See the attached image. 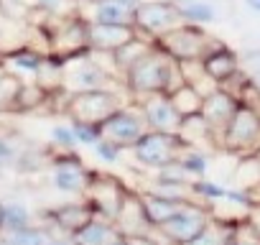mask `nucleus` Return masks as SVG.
<instances>
[{"mask_svg": "<svg viewBox=\"0 0 260 245\" xmlns=\"http://www.w3.org/2000/svg\"><path fill=\"white\" fill-rule=\"evenodd\" d=\"M122 77H125V87L130 89V95L138 100L148 97V95H158V92L169 95L179 84H184L179 62H174L169 54H164L156 46V41H153V49L148 54H143Z\"/></svg>", "mask_w": 260, "mask_h": 245, "instance_id": "f257e3e1", "label": "nucleus"}, {"mask_svg": "<svg viewBox=\"0 0 260 245\" xmlns=\"http://www.w3.org/2000/svg\"><path fill=\"white\" fill-rule=\"evenodd\" d=\"M64 62V82L61 92L77 95V92H89V89H110L112 74L94 59V54L87 49L82 54H74Z\"/></svg>", "mask_w": 260, "mask_h": 245, "instance_id": "f03ea898", "label": "nucleus"}, {"mask_svg": "<svg viewBox=\"0 0 260 245\" xmlns=\"http://www.w3.org/2000/svg\"><path fill=\"white\" fill-rule=\"evenodd\" d=\"M156 46L164 54H169L174 62H191V59H202L204 54H209L217 44H214V39H209L204 34L202 26L181 23V26L161 34L156 39Z\"/></svg>", "mask_w": 260, "mask_h": 245, "instance_id": "7ed1b4c3", "label": "nucleus"}, {"mask_svg": "<svg viewBox=\"0 0 260 245\" xmlns=\"http://www.w3.org/2000/svg\"><path fill=\"white\" fill-rule=\"evenodd\" d=\"M130 148H133L138 164H143L148 169H164V166L174 164L181 156V151L186 148V143L181 141L179 133L146 131Z\"/></svg>", "mask_w": 260, "mask_h": 245, "instance_id": "20e7f679", "label": "nucleus"}, {"mask_svg": "<svg viewBox=\"0 0 260 245\" xmlns=\"http://www.w3.org/2000/svg\"><path fill=\"white\" fill-rule=\"evenodd\" d=\"M181 13L176 3H169V0H143V3L136 6L133 11V26L138 34L148 36V39H158L161 34L181 26Z\"/></svg>", "mask_w": 260, "mask_h": 245, "instance_id": "39448f33", "label": "nucleus"}, {"mask_svg": "<svg viewBox=\"0 0 260 245\" xmlns=\"http://www.w3.org/2000/svg\"><path fill=\"white\" fill-rule=\"evenodd\" d=\"M120 107H122V100L112 89H89V92L69 95L67 115L69 120H84V122L100 126L102 120H107Z\"/></svg>", "mask_w": 260, "mask_h": 245, "instance_id": "423d86ee", "label": "nucleus"}, {"mask_svg": "<svg viewBox=\"0 0 260 245\" xmlns=\"http://www.w3.org/2000/svg\"><path fill=\"white\" fill-rule=\"evenodd\" d=\"M217 138L230 151H247V148L257 146V141H260V115H257V110L252 105L240 102L235 115L230 117V122L217 133Z\"/></svg>", "mask_w": 260, "mask_h": 245, "instance_id": "0eeeda50", "label": "nucleus"}, {"mask_svg": "<svg viewBox=\"0 0 260 245\" xmlns=\"http://www.w3.org/2000/svg\"><path fill=\"white\" fill-rule=\"evenodd\" d=\"M148 131L141 107H120L107 120L100 122V133L105 141H112L120 148H130Z\"/></svg>", "mask_w": 260, "mask_h": 245, "instance_id": "6e6552de", "label": "nucleus"}, {"mask_svg": "<svg viewBox=\"0 0 260 245\" xmlns=\"http://www.w3.org/2000/svg\"><path fill=\"white\" fill-rule=\"evenodd\" d=\"M209 220H212V212L189 199L179 212H174L164 225H158V230H161L174 245H186V242H191V240L207 227Z\"/></svg>", "mask_w": 260, "mask_h": 245, "instance_id": "1a4fd4ad", "label": "nucleus"}, {"mask_svg": "<svg viewBox=\"0 0 260 245\" xmlns=\"http://www.w3.org/2000/svg\"><path fill=\"white\" fill-rule=\"evenodd\" d=\"M84 194H87V202H89V207L94 209L97 217L115 220L117 212H120V207H122V199H125L127 189L117 179H112V176L92 174Z\"/></svg>", "mask_w": 260, "mask_h": 245, "instance_id": "9d476101", "label": "nucleus"}, {"mask_svg": "<svg viewBox=\"0 0 260 245\" xmlns=\"http://www.w3.org/2000/svg\"><path fill=\"white\" fill-rule=\"evenodd\" d=\"M87 18L84 16H72V18H64L56 31L51 34V44H49V54L56 56V59H69L74 54H82L89 49V41H87Z\"/></svg>", "mask_w": 260, "mask_h": 245, "instance_id": "9b49d317", "label": "nucleus"}, {"mask_svg": "<svg viewBox=\"0 0 260 245\" xmlns=\"http://www.w3.org/2000/svg\"><path fill=\"white\" fill-rule=\"evenodd\" d=\"M141 112H143V120L148 131H161V133H179L181 128V115L176 112V107L171 105L169 95L158 92V95H148V97H141Z\"/></svg>", "mask_w": 260, "mask_h": 245, "instance_id": "f8f14e48", "label": "nucleus"}, {"mask_svg": "<svg viewBox=\"0 0 260 245\" xmlns=\"http://www.w3.org/2000/svg\"><path fill=\"white\" fill-rule=\"evenodd\" d=\"M89 176L92 174L82 166V161L74 154L61 151V156L54 159V176H51L54 189H59L64 194H84Z\"/></svg>", "mask_w": 260, "mask_h": 245, "instance_id": "ddd939ff", "label": "nucleus"}, {"mask_svg": "<svg viewBox=\"0 0 260 245\" xmlns=\"http://www.w3.org/2000/svg\"><path fill=\"white\" fill-rule=\"evenodd\" d=\"M136 36L138 31L130 23H94V21L87 23V41H89V49L94 51L112 54L127 41H133Z\"/></svg>", "mask_w": 260, "mask_h": 245, "instance_id": "4468645a", "label": "nucleus"}, {"mask_svg": "<svg viewBox=\"0 0 260 245\" xmlns=\"http://www.w3.org/2000/svg\"><path fill=\"white\" fill-rule=\"evenodd\" d=\"M237 100L227 92V89H222V87H217L214 92H209L207 97H204V102H202V117L209 122V128L214 131V138H217V133L230 122V117L235 115V110H237Z\"/></svg>", "mask_w": 260, "mask_h": 245, "instance_id": "2eb2a0df", "label": "nucleus"}, {"mask_svg": "<svg viewBox=\"0 0 260 245\" xmlns=\"http://www.w3.org/2000/svg\"><path fill=\"white\" fill-rule=\"evenodd\" d=\"M117 232L120 235H146L153 225L148 222L146 212H143V204H141V194H133L127 192L125 199H122V207L117 212V217L112 220Z\"/></svg>", "mask_w": 260, "mask_h": 245, "instance_id": "dca6fc26", "label": "nucleus"}, {"mask_svg": "<svg viewBox=\"0 0 260 245\" xmlns=\"http://www.w3.org/2000/svg\"><path fill=\"white\" fill-rule=\"evenodd\" d=\"M97 215L94 209L89 207V202H69V204H61L56 209L49 212V220L51 225H56L61 232L67 235H74L77 230H82L87 222H92Z\"/></svg>", "mask_w": 260, "mask_h": 245, "instance_id": "f3484780", "label": "nucleus"}, {"mask_svg": "<svg viewBox=\"0 0 260 245\" xmlns=\"http://www.w3.org/2000/svg\"><path fill=\"white\" fill-rule=\"evenodd\" d=\"M202 69H204V74H207L212 82L222 84L224 79H230V77L240 69V62H237V56H235L230 49H224V46L217 44L209 54L202 56Z\"/></svg>", "mask_w": 260, "mask_h": 245, "instance_id": "a211bd4d", "label": "nucleus"}, {"mask_svg": "<svg viewBox=\"0 0 260 245\" xmlns=\"http://www.w3.org/2000/svg\"><path fill=\"white\" fill-rule=\"evenodd\" d=\"M89 16H84L87 21H94V23H130L133 26V11L120 0H89Z\"/></svg>", "mask_w": 260, "mask_h": 245, "instance_id": "6ab92c4d", "label": "nucleus"}, {"mask_svg": "<svg viewBox=\"0 0 260 245\" xmlns=\"http://www.w3.org/2000/svg\"><path fill=\"white\" fill-rule=\"evenodd\" d=\"M189 199H171V197H164V194H156V192H146L141 194V204H143V212L148 217V222L153 227L164 225L174 212H179Z\"/></svg>", "mask_w": 260, "mask_h": 245, "instance_id": "aec40b11", "label": "nucleus"}, {"mask_svg": "<svg viewBox=\"0 0 260 245\" xmlns=\"http://www.w3.org/2000/svg\"><path fill=\"white\" fill-rule=\"evenodd\" d=\"M117 235L120 232H117L112 220L94 217L92 222H87L82 230H77L72 235V245H110Z\"/></svg>", "mask_w": 260, "mask_h": 245, "instance_id": "412c9836", "label": "nucleus"}, {"mask_svg": "<svg viewBox=\"0 0 260 245\" xmlns=\"http://www.w3.org/2000/svg\"><path fill=\"white\" fill-rule=\"evenodd\" d=\"M46 56L49 54H41V51H36L31 46H18V49L6 54V72H11L16 77H21V74L36 77L41 64L46 62Z\"/></svg>", "mask_w": 260, "mask_h": 245, "instance_id": "4be33fe9", "label": "nucleus"}, {"mask_svg": "<svg viewBox=\"0 0 260 245\" xmlns=\"http://www.w3.org/2000/svg\"><path fill=\"white\" fill-rule=\"evenodd\" d=\"M153 49V39H143V34H138L133 41H127L125 46H120L117 51H112V62H115V67H117V72L120 74H125L130 67H133L143 54H148Z\"/></svg>", "mask_w": 260, "mask_h": 245, "instance_id": "5701e85b", "label": "nucleus"}, {"mask_svg": "<svg viewBox=\"0 0 260 245\" xmlns=\"http://www.w3.org/2000/svg\"><path fill=\"white\" fill-rule=\"evenodd\" d=\"M235 225L237 222H227V220H217L212 217L207 222V227L186 245H230L232 235H235Z\"/></svg>", "mask_w": 260, "mask_h": 245, "instance_id": "b1692460", "label": "nucleus"}, {"mask_svg": "<svg viewBox=\"0 0 260 245\" xmlns=\"http://www.w3.org/2000/svg\"><path fill=\"white\" fill-rule=\"evenodd\" d=\"M169 100H171V105L176 107V112H179L181 117H189V115H197V112L202 110L204 95H202L194 84L184 82V84H179L174 92H169Z\"/></svg>", "mask_w": 260, "mask_h": 245, "instance_id": "393cba45", "label": "nucleus"}, {"mask_svg": "<svg viewBox=\"0 0 260 245\" xmlns=\"http://www.w3.org/2000/svg\"><path fill=\"white\" fill-rule=\"evenodd\" d=\"M181 21L189 26H209L217 21V8L209 3V0H186V3L179 6Z\"/></svg>", "mask_w": 260, "mask_h": 245, "instance_id": "a878e982", "label": "nucleus"}, {"mask_svg": "<svg viewBox=\"0 0 260 245\" xmlns=\"http://www.w3.org/2000/svg\"><path fill=\"white\" fill-rule=\"evenodd\" d=\"M49 100V92L39 84V82H21V89L16 95V110L26 112V110H36Z\"/></svg>", "mask_w": 260, "mask_h": 245, "instance_id": "bb28decb", "label": "nucleus"}, {"mask_svg": "<svg viewBox=\"0 0 260 245\" xmlns=\"http://www.w3.org/2000/svg\"><path fill=\"white\" fill-rule=\"evenodd\" d=\"M31 225V212L23 202H3V230H23Z\"/></svg>", "mask_w": 260, "mask_h": 245, "instance_id": "cd10ccee", "label": "nucleus"}, {"mask_svg": "<svg viewBox=\"0 0 260 245\" xmlns=\"http://www.w3.org/2000/svg\"><path fill=\"white\" fill-rule=\"evenodd\" d=\"M21 77L0 69V112H11L16 110V95L21 89Z\"/></svg>", "mask_w": 260, "mask_h": 245, "instance_id": "c85d7f7f", "label": "nucleus"}, {"mask_svg": "<svg viewBox=\"0 0 260 245\" xmlns=\"http://www.w3.org/2000/svg\"><path fill=\"white\" fill-rule=\"evenodd\" d=\"M176 164L184 169L186 176H204L207 169H209V156H204L197 148H184L181 156L176 159Z\"/></svg>", "mask_w": 260, "mask_h": 245, "instance_id": "c756f323", "label": "nucleus"}, {"mask_svg": "<svg viewBox=\"0 0 260 245\" xmlns=\"http://www.w3.org/2000/svg\"><path fill=\"white\" fill-rule=\"evenodd\" d=\"M39 11H44L46 16L56 18V21H64V18H72L82 11L79 0H39Z\"/></svg>", "mask_w": 260, "mask_h": 245, "instance_id": "7c9ffc66", "label": "nucleus"}, {"mask_svg": "<svg viewBox=\"0 0 260 245\" xmlns=\"http://www.w3.org/2000/svg\"><path fill=\"white\" fill-rule=\"evenodd\" d=\"M189 192L204 202H224L227 197V189L212 179H197V181H189Z\"/></svg>", "mask_w": 260, "mask_h": 245, "instance_id": "2f4dec72", "label": "nucleus"}, {"mask_svg": "<svg viewBox=\"0 0 260 245\" xmlns=\"http://www.w3.org/2000/svg\"><path fill=\"white\" fill-rule=\"evenodd\" d=\"M46 232L28 225L23 230H13V232H6V245H46Z\"/></svg>", "mask_w": 260, "mask_h": 245, "instance_id": "473e14b6", "label": "nucleus"}, {"mask_svg": "<svg viewBox=\"0 0 260 245\" xmlns=\"http://www.w3.org/2000/svg\"><path fill=\"white\" fill-rule=\"evenodd\" d=\"M69 126H72V133L77 138V143L82 146H94L102 133H100V126H94V122H84V120H69Z\"/></svg>", "mask_w": 260, "mask_h": 245, "instance_id": "72a5a7b5", "label": "nucleus"}, {"mask_svg": "<svg viewBox=\"0 0 260 245\" xmlns=\"http://www.w3.org/2000/svg\"><path fill=\"white\" fill-rule=\"evenodd\" d=\"M51 143L61 151H72L77 146V138L72 133V126H54L51 128Z\"/></svg>", "mask_w": 260, "mask_h": 245, "instance_id": "f704fd0d", "label": "nucleus"}, {"mask_svg": "<svg viewBox=\"0 0 260 245\" xmlns=\"http://www.w3.org/2000/svg\"><path fill=\"white\" fill-rule=\"evenodd\" d=\"M230 245H260V235L252 230L250 222H237Z\"/></svg>", "mask_w": 260, "mask_h": 245, "instance_id": "c9c22d12", "label": "nucleus"}, {"mask_svg": "<svg viewBox=\"0 0 260 245\" xmlns=\"http://www.w3.org/2000/svg\"><path fill=\"white\" fill-rule=\"evenodd\" d=\"M92 148H94L97 159H102L105 164H115V161L120 159V151H122L120 146H115L112 141H105V138H100V141H97Z\"/></svg>", "mask_w": 260, "mask_h": 245, "instance_id": "e433bc0d", "label": "nucleus"}, {"mask_svg": "<svg viewBox=\"0 0 260 245\" xmlns=\"http://www.w3.org/2000/svg\"><path fill=\"white\" fill-rule=\"evenodd\" d=\"M16 159H18V148L13 146V141H8V138L0 136V166H8V164H13Z\"/></svg>", "mask_w": 260, "mask_h": 245, "instance_id": "4c0bfd02", "label": "nucleus"}, {"mask_svg": "<svg viewBox=\"0 0 260 245\" xmlns=\"http://www.w3.org/2000/svg\"><path fill=\"white\" fill-rule=\"evenodd\" d=\"M125 240H127V245H158V240L151 232H146V235H125Z\"/></svg>", "mask_w": 260, "mask_h": 245, "instance_id": "58836bf2", "label": "nucleus"}, {"mask_svg": "<svg viewBox=\"0 0 260 245\" xmlns=\"http://www.w3.org/2000/svg\"><path fill=\"white\" fill-rule=\"evenodd\" d=\"M247 222H250V225H252V230L260 235V204H257V202L250 207V212H247Z\"/></svg>", "mask_w": 260, "mask_h": 245, "instance_id": "ea45409f", "label": "nucleus"}, {"mask_svg": "<svg viewBox=\"0 0 260 245\" xmlns=\"http://www.w3.org/2000/svg\"><path fill=\"white\" fill-rule=\"evenodd\" d=\"M245 6H247L250 11H255V13H260V0H245Z\"/></svg>", "mask_w": 260, "mask_h": 245, "instance_id": "a19ab883", "label": "nucleus"}, {"mask_svg": "<svg viewBox=\"0 0 260 245\" xmlns=\"http://www.w3.org/2000/svg\"><path fill=\"white\" fill-rule=\"evenodd\" d=\"M110 245H127V240H125V235H117V237H115Z\"/></svg>", "mask_w": 260, "mask_h": 245, "instance_id": "79ce46f5", "label": "nucleus"}, {"mask_svg": "<svg viewBox=\"0 0 260 245\" xmlns=\"http://www.w3.org/2000/svg\"><path fill=\"white\" fill-rule=\"evenodd\" d=\"M46 245H72V242H67V240H59V237H54V240H46Z\"/></svg>", "mask_w": 260, "mask_h": 245, "instance_id": "37998d69", "label": "nucleus"}, {"mask_svg": "<svg viewBox=\"0 0 260 245\" xmlns=\"http://www.w3.org/2000/svg\"><path fill=\"white\" fill-rule=\"evenodd\" d=\"M120 3H125V6H130V8H136L138 3H143V0H120Z\"/></svg>", "mask_w": 260, "mask_h": 245, "instance_id": "c03bdc74", "label": "nucleus"}, {"mask_svg": "<svg viewBox=\"0 0 260 245\" xmlns=\"http://www.w3.org/2000/svg\"><path fill=\"white\" fill-rule=\"evenodd\" d=\"M0 230H3V202H0Z\"/></svg>", "mask_w": 260, "mask_h": 245, "instance_id": "a18cd8bd", "label": "nucleus"}, {"mask_svg": "<svg viewBox=\"0 0 260 245\" xmlns=\"http://www.w3.org/2000/svg\"><path fill=\"white\" fill-rule=\"evenodd\" d=\"M169 3H176V6H181V3H186V0H169Z\"/></svg>", "mask_w": 260, "mask_h": 245, "instance_id": "49530a36", "label": "nucleus"}, {"mask_svg": "<svg viewBox=\"0 0 260 245\" xmlns=\"http://www.w3.org/2000/svg\"><path fill=\"white\" fill-rule=\"evenodd\" d=\"M82 3H89V0H79V6H82Z\"/></svg>", "mask_w": 260, "mask_h": 245, "instance_id": "de8ad7c7", "label": "nucleus"}, {"mask_svg": "<svg viewBox=\"0 0 260 245\" xmlns=\"http://www.w3.org/2000/svg\"><path fill=\"white\" fill-rule=\"evenodd\" d=\"M3 245H6V242H3Z\"/></svg>", "mask_w": 260, "mask_h": 245, "instance_id": "09e8293b", "label": "nucleus"}]
</instances>
